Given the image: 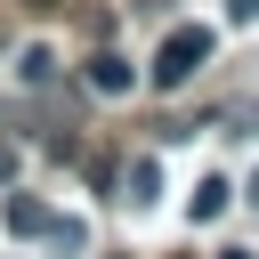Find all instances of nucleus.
Here are the masks:
<instances>
[{
	"mask_svg": "<svg viewBox=\"0 0 259 259\" xmlns=\"http://www.w3.org/2000/svg\"><path fill=\"white\" fill-rule=\"evenodd\" d=\"M202 57H210V24H178V32L154 49V65H146V73H154V89H178V81H194V73H202Z\"/></svg>",
	"mask_w": 259,
	"mask_h": 259,
	"instance_id": "obj_1",
	"label": "nucleus"
},
{
	"mask_svg": "<svg viewBox=\"0 0 259 259\" xmlns=\"http://www.w3.org/2000/svg\"><path fill=\"white\" fill-rule=\"evenodd\" d=\"M81 81L97 89V97H121L138 73H130V57H113V49H89V65H81Z\"/></svg>",
	"mask_w": 259,
	"mask_h": 259,
	"instance_id": "obj_2",
	"label": "nucleus"
},
{
	"mask_svg": "<svg viewBox=\"0 0 259 259\" xmlns=\"http://www.w3.org/2000/svg\"><path fill=\"white\" fill-rule=\"evenodd\" d=\"M0 227H8V235H24V243H32V235H49L40 194H8V202H0Z\"/></svg>",
	"mask_w": 259,
	"mask_h": 259,
	"instance_id": "obj_3",
	"label": "nucleus"
},
{
	"mask_svg": "<svg viewBox=\"0 0 259 259\" xmlns=\"http://www.w3.org/2000/svg\"><path fill=\"white\" fill-rule=\"evenodd\" d=\"M121 186H130V202H154V194H162V162H154V154H138V162L121 170Z\"/></svg>",
	"mask_w": 259,
	"mask_h": 259,
	"instance_id": "obj_4",
	"label": "nucleus"
},
{
	"mask_svg": "<svg viewBox=\"0 0 259 259\" xmlns=\"http://www.w3.org/2000/svg\"><path fill=\"white\" fill-rule=\"evenodd\" d=\"M219 130H227V138H259V97H235V105H219Z\"/></svg>",
	"mask_w": 259,
	"mask_h": 259,
	"instance_id": "obj_5",
	"label": "nucleus"
},
{
	"mask_svg": "<svg viewBox=\"0 0 259 259\" xmlns=\"http://www.w3.org/2000/svg\"><path fill=\"white\" fill-rule=\"evenodd\" d=\"M16 73H24L32 89H49V81H57V49H24V57H16Z\"/></svg>",
	"mask_w": 259,
	"mask_h": 259,
	"instance_id": "obj_6",
	"label": "nucleus"
},
{
	"mask_svg": "<svg viewBox=\"0 0 259 259\" xmlns=\"http://www.w3.org/2000/svg\"><path fill=\"white\" fill-rule=\"evenodd\" d=\"M227 194H235V186H227V178H202V186H194V202H186V210H194V219H219V210H227Z\"/></svg>",
	"mask_w": 259,
	"mask_h": 259,
	"instance_id": "obj_7",
	"label": "nucleus"
},
{
	"mask_svg": "<svg viewBox=\"0 0 259 259\" xmlns=\"http://www.w3.org/2000/svg\"><path fill=\"white\" fill-rule=\"evenodd\" d=\"M259 16V0H227V24H251Z\"/></svg>",
	"mask_w": 259,
	"mask_h": 259,
	"instance_id": "obj_8",
	"label": "nucleus"
},
{
	"mask_svg": "<svg viewBox=\"0 0 259 259\" xmlns=\"http://www.w3.org/2000/svg\"><path fill=\"white\" fill-rule=\"evenodd\" d=\"M219 259H251V251H235V243H227V251H219Z\"/></svg>",
	"mask_w": 259,
	"mask_h": 259,
	"instance_id": "obj_9",
	"label": "nucleus"
},
{
	"mask_svg": "<svg viewBox=\"0 0 259 259\" xmlns=\"http://www.w3.org/2000/svg\"><path fill=\"white\" fill-rule=\"evenodd\" d=\"M251 202H259V170H251Z\"/></svg>",
	"mask_w": 259,
	"mask_h": 259,
	"instance_id": "obj_10",
	"label": "nucleus"
}]
</instances>
